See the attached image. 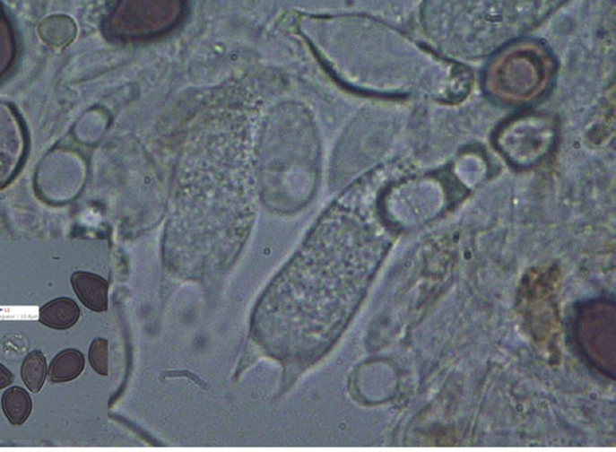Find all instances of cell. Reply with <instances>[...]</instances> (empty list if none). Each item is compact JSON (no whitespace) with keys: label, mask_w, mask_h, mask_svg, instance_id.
Returning <instances> with one entry per match:
<instances>
[{"label":"cell","mask_w":616,"mask_h":452,"mask_svg":"<svg viewBox=\"0 0 616 452\" xmlns=\"http://www.w3.org/2000/svg\"><path fill=\"white\" fill-rule=\"evenodd\" d=\"M551 62L542 48L520 45L503 52L486 74V87L507 103H526L542 96L551 82Z\"/></svg>","instance_id":"1"},{"label":"cell","mask_w":616,"mask_h":452,"mask_svg":"<svg viewBox=\"0 0 616 452\" xmlns=\"http://www.w3.org/2000/svg\"><path fill=\"white\" fill-rule=\"evenodd\" d=\"M187 13V0H118L108 20L118 37L142 39L167 33Z\"/></svg>","instance_id":"2"},{"label":"cell","mask_w":616,"mask_h":452,"mask_svg":"<svg viewBox=\"0 0 616 452\" xmlns=\"http://www.w3.org/2000/svg\"><path fill=\"white\" fill-rule=\"evenodd\" d=\"M73 289L80 301L96 313H103L108 307V282L93 273L76 272L72 275Z\"/></svg>","instance_id":"3"},{"label":"cell","mask_w":616,"mask_h":452,"mask_svg":"<svg viewBox=\"0 0 616 452\" xmlns=\"http://www.w3.org/2000/svg\"><path fill=\"white\" fill-rule=\"evenodd\" d=\"M80 315L82 310L75 300L59 297L40 308L39 321L48 328L65 331L78 324Z\"/></svg>","instance_id":"4"},{"label":"cell","mask_w":616,"mask_h":452,"mask_svg":"<svg viewBox=\"0 0 616 452\" xmlns=\"http://www.w3.org/2000/svg\"><path fill=\"white\" fill-rule=\"evenodd\" d=\"M85 369V356L76 349L58 352L48 367V379L54 384L75 380Z\"/></svg>","instance_id":"5"},{"label":"cell","mask_w":616,"mask_h":452,"mask_svg":"<svg viewBox=\"0 0 616 452\" xmlns=\"http://www.w3.org/2000/svg\"><path fill=\"white\" fill-rule=\"evenodd\" d=\"M2 408L8 422L13 426H22L30 419L33 402L24 388L13 387L8 388L2 397Z\"/></svg>","instance_id":"6"},{"label":"cell","mask_w":616,"mask_h":452,"mask_svg":"<svg viewBox=\"0 0 616 452\" xmlns=\"http://www.w3.org/2000/svg\"><path fill=\"white\" fill-rule=\"evenodd\" d=\"M48 374L47 357L40 350L28 353L21 367V377L28 390L38 394L43 388Z\"/></svg>","instance_id":"7"},{"label":"cell","mask_w":616,"mask_h":452,"mask_svg":"<svg viewBox=\"0 0 616 452\" xmlns=\"http://www.w3.org/2000/svg\"><path fill=\"white\" fill-rule=\"evenodd\" d=\"M108 345L107 339H94L89 352L91 366L103 377H108Z\"/></svg>","instance_id":"8"},{"label":"cell","mask_w":616,"mask_h":452,"mask_svg":"<svg viewBox=\"0 0 616 452\" xmlns=\"http://www.w3.org/2000/svg\"><path fill=\"white\" fill-rule=\"evenodd\" d=\"M15 380V377L4 364L0 363V390L10 387Z\"/></svg>","instance_id":"9"}]
</instances>
